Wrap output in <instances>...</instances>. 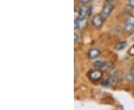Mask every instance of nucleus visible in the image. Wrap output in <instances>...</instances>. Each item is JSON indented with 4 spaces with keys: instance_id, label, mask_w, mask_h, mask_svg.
I'll list each match as a JSON object with an SVG mask.
<instances>
[{
    "instance_id": "nucleus-20",
    "label": "nucleus",
    "mask_w": 134,
    "mask_h": 110,
    "mask_svg": "<svg viewBox=\"0 0 134 110\" xmlns=\"http://www.w3.org/2000/svg\"><path fill=\"white\" fill-rule=\"evenodd\" d=\"M133 87H134V77H133Z\"/></svg>"
},
{
    "instance_id": "nucleus-1",
    "label": "nucleus",
    "mask_w": 134,
    "mask_h": 110,
    "mask_svg": "<svg viewBox=\"0 0 134 110\" xmlns=\"http://www.w3.org/2000/svg\"><path fill=\"white\" fill-rule=\"evenodd\" d=\"M104 18L102 16V15L97 14L93 16V18L92 19V23L96 28H100L104 24Z\"/></svg>"
},
{
    "instance_id": "nucleus-5",
    "label": "nucleus",
    "mask_w": 134,
    "mask_h": 110,
    "mask_svg": "<svg viewBox=\"0 0 134 110\" xmlns=\"http://www.w3.org/2000/svg\"><path fill=\"white\" fill-rule=\"evenodd\" d=\"M125 31L127 32H132L134 31V21L132 19H128L125 22Z\"/></svg>"
},
{
    "instance_id": "nucleus-18",
    "label": "nucleus",
    "mask_w": 134,
    "mask_h": 110,
    "mask_svg": "<svg viewBox=\"0 0 134 110\" xmlns=\"http://www.w3.org/2000/svg\"><path fill=\"white\" fill-rule=\"evenodd\" d=\"M106 1H107V2H109V3H110V2H113V0H106Z\"/></svg>"
},
{
    "instance_id": "nucleus-8",
    "label": "nucleus",
    "mask_w": 134,
    "mask_h": 110,
    "mask_svg": "<svg viewBox=\"0 0 134 110\" xmlns=\"http://www.w3.org/2000/svg\"><path fill=\"white\" fill-rule=\"evenodd\" d=\"M108 81L110 83V84L113 85V86H115L117 83H118V81H119V78L116 77V75H113V74H111L108 79Z\"/></svg>"
},
{
    "instance_id": "nucleus-11",
    "label": "nucleus",
    "mask_w": 134,
    "mask_h": 110,
    "mask_svg": "<svg viewBox=\"0 0 134 110\" xmlns=\"http://www.w3.org/2000/svg\"><path fill=\"white\" fill-rule=\"evenodd\" d=\"M74 17H75V21L77 20L78 19H80V12L79 10H75L74 12Z\"/></svg>"
},
{
    "instance_id": "nucleus-13",
    "label": "nucleus",
    "mask_w": 134,
    "mask_h": 110,
    "mask_svg": "<svg viewBox=\"0 0 134 110\" xmlns=\"http://www.w3.org/2000/svg\"><path fill=\"white\" fill-rule=\"evenodd\" d=\"M131 55V56H133L134 55V46L133 47H132V48H130V49L129 50V52H128Z\"/></svg>"
},
{
    "instance_id": "nucleus-19",
    "label": "nucleus",
    "mask_w": 134,
    "mask_h": 110,
    "mask_svg": "<svg viewBox=\"0 0 134 110\" xmlns=\"http://www.w3.org/2000/svg\"><path fill=\"white\" fill-rule=\"evenodd\" d=\"M132 16H133V18L134 19V11L133 12V13H132Z\"/></svg>"
},
{
    "instance_id": "nucleus-3",
    "label": "nucleus",
    "mask_w": 134,
    "mask_h": 110,
    "mask_svg": "<svg viewBox=\"0 0 134 110\" xmlns=\"http://www.w3.org/2000/svg\"><path fill=\"white\" fill-rule=\"evenodd\" d=\"M113 8H114V6L113 5H111V4H107L104 6V8H103V9H102V11H101V15H102V16L105 19L106 17H107L109 15L111 14V12H112V10H113Z\"/></svg>"
},
{
    "instance_id": "nucleus-7",
    "label": "nucleus",
    "mask_w": 134,
    "mask_h": 110,
    "mask_svg": "<svg viewBox=\"0 0 134 110\" xmlns=\"http://www.w3.org/2000/svg\"><path fill=\"white\" fill-rule=\"evenodd\" d=\"M80 12V18H85L87 17V14H88V8L85 6H82L79 10Z\"/></svg>"
},
{
    "instance_id": "nucleus-2",
    "label": "nucleus",
    "mask_w": 134,
    "mask_h": 110,
    "mask_svg": "<svg viewBox=\"0 0 134 110\" xmlns=\"http://www.w3.org/2000/svg\"><path fill=\"white\" fill-rule=\"evenodd\" d=\"M87 24H88V20H87L86 17H85V18H80L77 20L75 21V28H84L85 27H86Z\"/></svg>"
},
{
    "instance_id": "nucleus-15",
    "label": "nucleus",
    "mask_w": 134,
    "mask_h": 110,
    "mask_svg": "<svg viewBox=\"0 0 134 110\" xmlns=\"http://www.w3.org/2000/svg\"><path fill=\"white\" fill-rule=\"evenodd\" d=\"M130 74L133 77H134V65L130 68Z\"/></svg>"
},
{
    "instance_id": "nucleus-12",
    "label": "nucleus",
    "mask_w": 134,
    "mask_h": 110,
    "mask_svg": "<svg viewBox=\"0 0 134 110\" xmlns=\"http://www.w3.org/2000/svg\"><path fill=\"white\" fill-rule=\"evenodd\" d=\"M128 4H129V5L131 8H134V0H129L128 1Z\"/></svg>"
},
{
    "instance_id": "nucleus-6",
    "label": "nucleus",
    "mask_w": 134,
    "mask_h": 110,
    "mask_svg": "<svg viewBox=\"0 0 134 110\" xmlns=\"http://www.w3.org/2000/svg\"><path fill=\"white\" fill-rule=\"evenodd\" d=\"M100 51L97 48H92L88 52V56L90 59H95L97 58L100 55Z\"/></svg>"
},
{
    "instance_id": "nucleus-17",
    "label": "nucleus",
    "mask_w": 134,
    "mask_h": 110,
    "mask_svg": "<svg viewBox=\"0 0 134 110\" xmlns=\"http://www.w3.org/2000/svg\"><path fill=\"white\" fill-rule=\"evenodd\" d=\"M81 2H83V3H87V2H89L90 1H91V0H80Z\"/></svg>"
},
{
    "instance_id": "nucleus-10",
    "label": "nucleus",
    "mask_w": 134,
    "mask_h": 110,
    "mask_svg": "<svg viewBox=\"0 0 134 110\" xmlns=\"http://www.w3.org/2000/svg\"><path fill=\"white\" fill-rule=\"evenodd\" d=\"M105 61H101V60H97L96 62H94V66L96 68H100V69H102L103 67L104 66V65H105Z\"/></svg>"
},
{
    "instance_id": "nucleus-16",
    "label": "nucleus",
    "mask_w": 134,
    "mask_h": 110,
    "mask_svg": "<svg viewBox=\"0 0 134 110\" xmlns=\"http://www.w3.org/2000/svg\"><path fill=\"white\" fill-rule=\"evenodd\" d=\"M77 40H78V36L76 34H74V41H75V43H77Z\"/></svg>"
},
{
    "instance_id": "nucleus-9",
    "label": "nucleus",
    "mask_w": 134,
    "mask_h": 110,
    "mask_svg": "<svg viewBox=\"0 0 134 110\" xmlns=\"http://www.w3.org/2000/svg\"><path fill=\"white\" fill-rule=\"evenodd\" d=\"M126 45H127V42H125V41L120 42V43H117L115 45V48L116 50H118V51H121V50H123L126 47Z\"/></svg>"
},
{
    "instance_id": "nucleus-14",
    "label": "nucleus",
    "mask_w": 134,
    "mask_h": 110,
    "mask_svg": "<svg viewBox=\"0 0 134 110\" xmlns=\"http://www.w3.org/2000/svg\"><path fill=\"white\" fill-rule=\"evenodd\" d=\"M110 85V83H109V81L108 80H106V81L103 82L102 83V86H104V87H107V86Z\"/></svg>"
},
{
    "instance_id": "nucleus-4",
    "label": "nucleus",
    "mask_w": 134,
    "mask_h": 110,
    "mask_svg": "<svg viewBox=\"0 0 134 110\" xmlns=\"http://www.w3.org/2000/svg\"><path fill=\"white\" fill-rule=\"evenodd\" d=\"M102 75H103V74H102L101 71H100V70H94V71L90 72V77L91 80L96 81V80H100V78L102 77Z\"/></svg>"
}]
</instances>
